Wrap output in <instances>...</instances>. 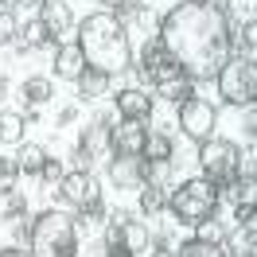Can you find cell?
I'll list each match as a JSON object with an SVG mask.
<instances>
[{"mask_svg": "<svg viewBox=\"0 0 257 257\" xmlns=\"http://www.w3.org/2000/svg\"><path fill=\"white\" fill-rule=\"evenodd\" d=\"M16 35L24 39V43H20L24 51H28V47H39V43H51V39H47V28H43V20H28V24H24Z\"/></svg>", "mask_w": 257, "mask_h": 257, "instance_id": "obj_27", "label": "cell"}, {"mask_svg": "<svg viewBox=\"0 0 257 257\" xmlns=\"http://www.w3.org/2000/svg\"><path fill=\"white\" fill-rule=\"evenodd\" d=\"M176 257H226L222 241H207V238H191L176 249Z\"/></svg>", "mask_w": 257, "mask_h": 257, "instance_id": "obj_23", "label": "cell"}, {"mask_svg": "<svg viewBox=\"0 0 257 257\" xmlns=\"http://www.w3.org/2000/svg\"><path fill=\"white\" fill-rule=\"evenodd\" d=\"M214 125H218V109L210 105L207 97H187L183 105H179V128H183V137L187 141H210L214 137Z\"/></svg>", "mask_w": 257, "mask_h": 257, "instance_id": "obj_7", "label": "cell"}, {"mask_svg": "<svg viewBox=\"0 0 257 257\" xmlns=\"http://www.w3.org/2000/svg\"><path fill=\"white\" fill-rule=\"evenodd\" d=\"M113 105H117V113H121L125 121H145V117H152V94H145V90H121V94L113 97Z\"/></svg>", "mask_w": 257, "mask_h": 257, "instance_id": "obj_14", "label": "cell"}, {"mask_svg": "<svg viewBox=\"0 0 257 257\" xmlns=\"http://www.w3.org/2000/svg\"><path fill=\"white\" fill-rule=\"evenodd\" d=\"M24 128H28L24 113L0 109V145H20V141H24Z\"/></svg>", "mask_w": 257, "mask_h": 257, "instance_id": "obj_19", "label": "cell"}, {"mask_svg": "<svg viewBox=\"0 0 257 257\" xmlns=\"http://www.w3.org/2000/svg\"><path fill=\"white\" fill-rule=\"evenodd\" d=\"M16 176H20L16 160H8V156H0V195L16 191Z\"/></svg>", "mask_w": 257, "mask_h": 257, "instance_id": "obj_30", "label": "cell"}, {"mask_svg": "<svg viewBox=\"0 0 257 257\" xmlns=\"http://www.w3.org/2000/svg\"><path fill=\"white\" fill-rule=\"evenodd\" d=\"M59 199L74 210H90L101 203V187H97V179L90 172H66L59 179Z\"/></svg>", "mask_w": 257, "mask_h": 257, "instance_id": "obj_8", "label": "cell"}, {"mask_svg": "<svg viewBox=\"0 0 257 257\" xmlns=\"http://www.w3.org/2000/svg\"><path fill=\"white\" fill-rule=\"evenodd\" d=\"M156 39L191 82H214L234 51L230 20L210 0H179L168 8V16L156 24Z\"/></svg>", "mask_w": 257, "mask_h": 257, "instance_id": "obj_1", "label": "cell"}, {"mask_svg": "<svg viewBox=\"0 0 257 257\" xmlns=\"http://www.w3.org/2000/svg\"><path fill=\"white\" fill-rule=\"evenodd\" d=\"M145 141H148L145 121H125L109 133V152L113 156H145Z\"/></svg>", "mask_w": 257, "mask_h": 257, "instance_id": "obj_11", "label": "cell"}, {"mask_svg": "<svg viewBox=\"0 0 257 257\" xmlns=\"http://www.w3.org/2000/svg\"><path fill=\"white\" fill-rule=\"evenodd\" d=\"M32 257H78V222L63 210H43L28 230Z\"/></svg>", "mask_w": 257, "mask_h": 257, "instance_id": "obj_3", "label": "cell"}, {"mask_svg": "<svg viewBox=\"0 0 257 257\" xmlns=\"http://www.w3.org/2000/svg\"><path fill=\"white\" fill-rule=\"evenodd\" d=\"M156 94L168 97V101H176V105H183L187 97H195V82L183 74V78H172V82H164V86H156Z\"/></svg>", "mask_w": 257, "mask_h": 257, "instance_id": "obj_25", "label": "cell"}, {"mask_svg": "<svg viewBox=\"0 0 257 257\" xmlns=\"http://www.w3.org/2000/svg\"><path fill=\"white\" fill-rule=\"evenodd\" d=\"M16 32H20L16 12H4V8H0V47H8V43L16 39Z\"/></svg>", "mask_w": 257, "mask_h": 257, "instance_id": "obj_31", "label": "cell"}, {"mask_svg": "<svg viewBox=\"0 0 257 257\" xmlns=\"http://www.w3.org/2000/svg\"><path fill=\"white\" fill-rule=\"evenodd\" d=\"M141 74H145L152 86H164V82H172V78H183L179 63L160 47V39H148L145 43V51H141Z\"/></svg>", "mask_w": 257, "mask_h": 257, "instance_id": "obj_9", "label": "cell"}, {"mask_svg": "<svg viewBox=\"0 0 257 257\" xmlns=\"http://www.w3.org/2000/svg\"><path fill=\"white\" fill-rule=\"evenodd\" d=\"M218 191H226L238 207H253V203H257V179L253 176H234L230 183H222Z\"/></svg>", "mask_w": 257, "mask_h": 257, "instance_id": "obj_18", "label": "cell"}, {"mask_svg": "<svg viewBox=\"0 0 257 257\" xmlns=\"http://www.w3.org/2000/svg\"><path fill=\"white\" fill-rule=\"evenodd\" d=\"M82 70H86V59H82L78 43H59V51H55V74L63 82H78Z\"/></svg>", "mask_w": 257, "mask_h": 257, "instance_id": "obj_15", "label": "cell"}, {"mask_svg": "<svg viewBox=\"0 0 257 257\" xmlns=\"http://www.w3.org/2000/svg\"><path fill=\"white\" fill-rule=\"evenodd\" d=\"M39 20H43V28H47L51 43H63L66 35L78 28V24H74V12H70V4H63V0H47L43 12H39Z\"/></svg>", "mask_w": 257, "mask_h": 257, "instance_id": "obj_12", "label": "cell"}, {"mask_svg": "<svg viewBox=\"0 0 257 257\" xmlns=\"http://www.w3.org/2000/svg\"><path fill=\"white\" fill-rule=\"evenodd\" d=\"M105 90H109V74H101V70H90V66H86V70L78 74V94L86 97V101H90V97H101Z\"/></svg>", "mask_w": 257, "mask_h": 257, "instance_id": "obj_20", "label": "cell"}, {"mask_svg": "<svg viewBox=\"0 0 257 257\" xmlns=\"http://www.w3.org/2000/svg\"><path fill=\"white\" fill-rule=\"evenodd\" d=\"M39 176L47 179V183H59V179L66 176V172H63V164H59V160H47L43 168H39Z\"/></svg>", "mask_w": 257, "mask_h": 257, "instance_id": "obj_32", "label": "cell"}, {"mask_svg": "<svg viewBox=\"0 0 257 257\" xmlns=\"http://www.w3.org/2000/svg\"><path fill=\"white\" fill-rule=\"evenodd\" d=\"M24 97L32 105H47L51 101V78H28L24 82Z\"/></svg>", "mask_w": 257, "mask_h": 257, "instance_id": "obj_28", "label": "cell"}, {"mask_svg": "<svg viewBox=\"0 0 257 257\" xmlns=\"http://www.w3.org/2000/svg\"><path fill=\"white\" fill-rule=\"evenodd\" d=\"M109 179L113 187H141L145 183V156H113Z\"/></svg>", "mask_w": 257, "mask_h": 257, "instance_id": "obj_13", "label": "cell"}, {"mask_svg": "<svg viewBox=\"0 0 257 257\" xmlns=\"http://www.w3.org/2000/svg\"><path fill=\"white\" fill-rule=\"evenodd\" d=\"M4 90H8V82H4V78H0V97H4Z\"/></svg>", "mask_w": 257, "mask_h": 257, "instance_id": "obj_39", "label": "cell"}, {"mask_svg": "<svg viewBox=\"0 0 257 257\" xmlns=\"http://www.w3.org/2000/svg\"><path fill=\"white\" fill-rule=\"evenodd\" d=\"M238 222H241V226H257V214H253V207H238Z\"/></svg>", "mask_w": 257, "mask_h": 257, "instance_id": "obj_36", "label": "cell"}, {"mask_svg": "<svg viewBox=\"0 0 257 257\" xmlns=\"http://www.w3.org/2000/svg\"><path fill=\"white\" fill-rule=\"evenodd\" d=\"M113 121L109 117H97L94 125H86V133H82V141H78V148H86L90 156H101L105 148H109V133H113Z\"/></svg>", "mask_w": 257, "mask_h": 257, "instance_id": "obj_17", "label": "cell"}, {"mask_svg": "<svg viewBox=\"0 0 257 257\" xmlns=\"http://www.w3.org/2000/svg\"><path fill=\"white\" fill-rule=\"evenodd\" d=\"M105 241H117V245H125L128 253H141V249H148L152 234H148V226H145V222H137V214L121 210V214H117V218L105 226Z\"/></svg>", "mask_w": 257, "mask_h": 257, "instance_id": "obj_10", "label": "cell"}, {"mask_svg": "<svg viewBox=\"0 0 257 257\" xmlns=\"http://www.w3.org/2000/svg\"><path fill=\"white\" fill-rule=\"evenodd\" d=\"M47 164V152L39 145H24L20 141V152H16V168L20 172H28V176H39V168Z\"/></svg>", "mask_w": 257, "mask_h": 257, "instance_id": "obj_21", "label": "cell"}, {"mask_svg": "<svg viewBox=\"0 0 257 257\" xmlns=\"http://www.w3.org/2000/svg\"><path fill=\"white\" fill-rule=\"evenodd\" d=\"M218 203H222V191L218 183L210 179H183L176 191H168V210L176 214L183 226H203L218 214Z\"/></svg>", "mask_w": 257, "mask_h": 257, "instance_id": "obj_4", "label": "cell"}, {"mask_svg": "<svg viewBox=\"0 0 257 257\" xmlns=\"http://www.w3.org/2000/svg\"><path fill=\"white\" fill-rule=\"evenodd\" d=\"M214 82L230 105H245V109L257 105V59H226Z\"/></svg>", "mask_w": 257, "mask_h": 257, "instance_id": "obj_5", "label": "cell"}, {"mask_svg": "<svg viewBox=\"0 0 257 257\" xmlns=\"http://www.w3.org/2000/svg\"><path fill=\"white\" fill-rule=\"evenodd\" d=\"M145 160H172V137H164V133H148Z\"/></svg>", "mask_w": 257, "mask_h": 257, "instance_id": "obj_26", "label": "cell"}, {"mask_svg": "<svg viewBox=\"0 0 257 257\" xmlns=\"http://www.w3.org/2000/svg\"><path fill=\"white\" fill-rule=\"evenodd\" d=\"M226 257H257V226H234L222 241Z\"/></svg>", "mask_w": 257, "mask_h": 257, "instance_id": "obj_16", "label": "cell"}, {"mask_svg": "<svg viewBox=\"0 0 257 257\" xmlns=\"http://www.w3.org/2000/svg\"><path fill=\"white\" fill-rule=\"evenodd\" d=\"M0 257H32L28 249H20V245H8V249H0Z\"/></svg>", "mask_w": 257, "mask_h": 257, "instance_id": "obj_37", "label": "cell"}, {"mask_svg": "<svg viewBox=\"0 0 257 257\" xmlns=\"http://www.w3.org/2000/svg\"><path fill=\"white\" fill-rule=\"evenodd\" d=\"M152 257H176V245L168 238H156V245H152Z\"/></svg>", "mask_w": 257, "mask_h": 257, "instance_id": "obj_34", "label": "cell"}, {"mask_svg": "<svg viewBox=\"0 0 257 257\" xmlns=\"http://www.w3.org/2000/svg\"><path fill=\"white\" fill-rule=\"evenodd\" d=\"M74 117H78V109H74V105H70V109H63V113H59V121H63V125H70Z\"/></svg>", "mask_w": 257, "mask_h": 257, "instance_id": "obj_38", "label": "cell"}, {"mask_svg": "<svg viewBox=\"0 0 257 257\" xmlns=\"http://www.w3.org/2000/svg\"><path fill=\"white\" fill-rule=\"evenodd\" d=\"M168 207V187L160 183H141V210L145 214H160Z\"/></svg>", "mask_w": 257, "mask_h": 257, "instance_id": "obj_24", "label": "cell"}, {"mask_svg": "<svg viewBox=\"0 0 257 257\" xmlns=\"http://www.w3.org/2000/svg\"><path fill=\"white\" fill-rule=\"evenodd\" d=\"M105 257H137V253H128L125 245H117V241H105Z\"/></svg>", "mask_w": 257, "mask_h": 257, "instance_id": "obj_35", "label": "cell"}, {"mask_svg": "<svg viewBox=\"0 0 257 257\" xmlns=\"http://www.w3.org/2000/svg\"><path fill=\"white\" fill-rule=\"evenodd\" d=\"M78 32V51L86 66L90 70H101V74H125L128 66H133V43H128V28L121 24L117 16L109 12H94V16H86L74 28Z\"/></svg>", "mask_w": 257, "mask_h": 257, "instance_id": "obj_2", "label": "cell"}, {"mask_svg": "<svg viewBox=\"0 0 257 257\" xmlns=\"http://www.w3.org/2000/svg\"><path fill=\"white\" fill-rule=\"evenodd\" d=\"M238 164H241V152L234 141H226V137H210L199 145V168H203V179L210 183H230V179L238 176Z\"/></svg>", "mask_w": 257, "mask_h": 257, "instance_id": "obj_6", "label": "cell"}, {"mask_svg": "<svg viewBox=\"0 0 257 257\" xmlns=\"http://www.w3.org/2000/svg\"><path fill=\"white\" fill-rule=\"evenodd\" d=\"M24 210H28V203H24V195L8 191V210H4V214H8V218H20Z\"/></svg>", "mask_w": 257, "mask_h": 257, "instance_id": "obj_33", "label": "cell"}, {"mask_svg": "<svg viewBox=\"0 0 257 257\" xmlns=\"http://www.w3.org/2000/svg\"><path fill=\"white\" fill-rule=\"evenodd\" d=\"M226 20H234L241 28H253L257 24V0H226Z\"/></svg>", "mask_w": 257, "mask_h": 257, "instance_id": "obj_22", "label": "cell"}, {"mask_svg": "<svg viewBox=\"0 0 257 257\" xmlns=\"http://www.w3.org/2000/svg\"><path fill=\"white\" fill-rule=\"evenodd\" d=\"M172 176V160H145V183H168Z\"/></svg>", "mask_w": 257, "mask_h": 257, "instance_id": "obj_29", "label": "cell"}]
</instances>
